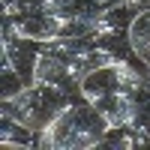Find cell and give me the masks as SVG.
I'll list each match as a JSON object with an SVG mask.
<instances>
[{"label":"cell","mask_w":150,"mask_h":150,"mask_svg":"<svg viewBox=\"0 0 150 150\" xmlns=\"http://www.w3.org/2000/svg\"><path fill=\"white\" fill-rule=\"evenodd\" d=\"M108 129H111L108 120L87 99H75L42 132H36V147H42V150H90V147L102 144Z\"/></svg>","instance_id":"cell-1"},{"label":"cell","mask_w":150,"mask_h":150,"mask_svg":"<svg viewBox=\"0 0 150 150\" xmlns=\"http://www.w3.org/2000/svg\"><path fill=\"white\" fill-rule=\"evenodd\" d=\"M75 99H81V96L63 90V87H54V84L33 81V84L24 87L18 96L3 99V114L21 120L24 126H30L33 132H42L60 111H66L75 102Z\"/></svg>","instance_id":"cell-2"},{"label":"cell","mask_w":150,"mask_h":150,"mask_svg":"<svg viewBox=\"0 0 150 150\" xmlns=\"http://www.w3.org/2000/svg\"><path fill=\"white\" fill-rule=\"evenodd\" d=\"M90 105L108 120V126H135V117H138L135 90H114V93L96 96L90 99Z\"/></svg>","instance_id":"cell-3"},{"label":"cell","mask_w":150,"mask_h":150,"mask_svg":"<svg viewBox=\"0 0 150 150\" xmlns=\"http://www.w3.org/2000/svg\"><path fill=\"white\" fill-rule=\"evenodd\" d=\"M126 36H129L132 54L138 57V63H141V66H147V63H150V6L138 9V12L132 15Z\"/></svg>","instance_id":"cell-4"},{"label":"cell","mask_w":150,"mask_h":150,"mask_svg":"<svg viewBox=\"0 0 150 150\" xmlns=\"http://www.w3.org/2000/svg\"><path fill=\"white\" fill-rule=\"evenodd\" d=\"M0 141H3V147H36V132L24 126L21 120L3 114L0 117Z\"/></svg>","instance_id":"cell-5"},{"label":"cell","mask_w":150,"mask_h":150,"mask_svg":"<svg viewBox=\"0 0 150 150\" xmlns=\"http://www.w3.org/2000/svg\"><path fill=\"white\" fill-rule=\"evenodd\" d=\"M24 87H27V81L18 75V69L6 63V60H0V99H12L18 96Z\"/></svg>","instance_id":"cell-6"},{"label":"cell","mask_w":150,"mask_h":150,"mask_svg":"<svg viewBox=\"0 0 150 150\" xmlns=\"http://www.w3.org/2000/svg\"><path fill=\"white\" fill-rule=\"evenodd\" d=\"M147 75H150V63H147Z\"/></svg>","instance_id":"cell-7"}]
</instances>
